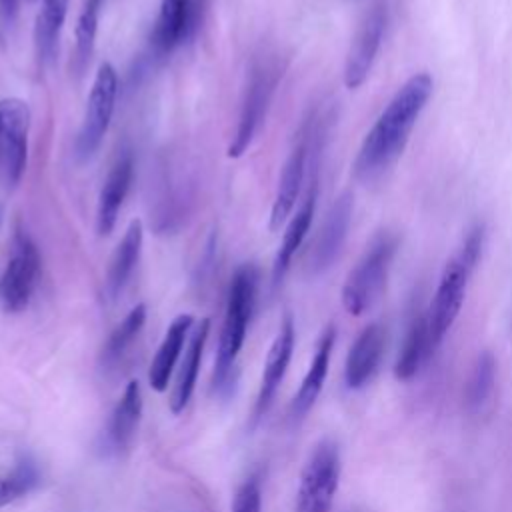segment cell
I'll use <instances>...</instances> for the list:
<instances>
[{"mask_svg": "<svg viewBox=\"0 0 512 512\" xmlns=\"http://www.w3.org/2000/svg\"><path fill=\"white\" fill-rule=\"evenodd\" d=\"M208 334H210V318H202L192 328V332L188 336V348L184 352V360L180 364V372H178L174 392H172V398H170V410L174 414L184 412V408L188 406V402L192 398Z\"/></svg>", "mask_w": 512, "mask_h": 512, "instance_id": "cell-21", "label": "cell"}, {"mask_svg": "<svg viewBox=\"0 0 512 512\" xmlns=\"http://www.w3.org/2000/svg\"><path fill=\"white\" fill-rule=\"evenodd\" d=\"M430 94L432 78L426 72L410 76L396 90L360 144L354 160V174L360 180H372L396 162Z\"/></svg>", "mask_w": 512, "mask_h": 512, "instance_id": "cell-1", "label": "cell"}, {"mask_svg": "<svg viewBox=\"0 0 512 512\" xmlns=\"http://www.w3.org/2000/svg\"><path fill=\"white\" fill-rule=\"evenodd\" d=\"M350 220H352V196L342 194L326 212L318 228V234L310 244V250L306 256V268L310 274H322L340 256L348 236Z\"/></svg>", "mask_w": 512, "mask_h": 512, "instance_id": "cell-12", "label": "cell"}, {"mask_svg": "<svg viewBox=\"0 0 512 512\" xmlns=\"http://www.w3.org/2000/svg\"><path fill=\"white\" fill-rule=\"evenodd\" d=\"M294 342H296V330H294V320L290 314H286L280 322L278 334L266 354V362H264V372H262V380H260V390L256 396V404H254V422H258L270 408L284 376L286 370L290 366L292 360V352H294Z\"/></svg>", "mask_w": 512, "mask_h": 512, "instance_id": "cell-15", "label": "cell"}, {"mask_svg": "<svg viewBox=\"0 0 512 512\" xmlns=\"http://www.w3.org/2000/svg\"><path fill=\"white\" fill-rule=\"evenodd\" d=\"M388 24V12L384 6H374L358 24L344 62V84L354 90L368 78L374 60L380 52Z\"/></svg>", "mask_w": 512, "mask_h": 512, "instance_id": "cell-11", "label": "cell"}, {"mask_svg": "<svg viewBox=\"0 0 512 512\" xmlns=\"http://www.w3.org/2000/svg\"><path fill=\"white\" fill-rule=\"evenodd\" d=\"M398 252V236L380 232L364 250L342 286V306L352 316L368 312L382 296L392 260Z\"/></svg>", "mask_w": 512, "mask_h": 512, "instance_id": "cell-5", "label": "cell"}, {"mask_svg": "<svg viewBox=\"0 0 512 512\" xmlns=\"http://www.w3.org/2000/svg\"><path fill=\"white\" fill-rule=\"evenodd\" d=\"M116 98H118L116 68L110 62H102L94 76V82L86 100L82 124L74 142V152L80 160H88L100 148L114 116Z\"/></svg>", "mask_w": 512, "mask_h": 512, "instance_id": "cell-8", "label": "cell"}, {"mask_svg": "<svg viewBox=\"0 0 512 512\" xmlns=\"http://www.w3.org/2000/svg\"><path fill=\"white\" fill-rule=\"evenodd\" d=\"M70 0H42L34 24V52L40 68H46L56 52Z\"/></svg>", "mask_w": 512, "mask_h": 512, "instance_id": "cell-23", "label": "cell"}, {"mask_svg": "<svg viewBox=\"0 0 512 512\" xmlns=\"http://www.w3.org/2000/svg\"><path fill=\"white\" fill-rule=\"evenodd\" d=\"M232 512H262V480L260 474H250L236 490Z\"/></svg>", "mask_w": 512, "mask_h": 512, "instance_id": "cell-29", "label": "cell"}, {"mask_svg": "<svg viewBox=\"0 0 512 512\" xmlns=\"http://www.w3.org/2000/svg\"><path fill=\"white\" fill-rule=\"evenodd\" d=\"M42 258L30 232L18 224L12 236L8 262L0 274V308L8 314H18L28 308L38 278Z\"/></svg>", "mask_w": 512, "mask_h": 512, "instance_id": "cell-6", "label": "cell"}, {"mask_svg": "<svg viewBox=\"0 0 512 512\" xmlns=\"http://www.w3.org/2000/svg\"><path fill=\"white\" fill-rule=\"evenodd\" d=\"M334 342H336V328L328 326L322 332V336H320V340L316 344L314 356L310 360L308 372L302 378V384H300L298 392L294 394V400H292V406H290V414H292L294 420H302L310 412L314 402L318 400V396H320V392L324 388L326 376H328Z\"/></svg>", "mask_w": 512, "mask_h": 512, "instance_id": "cell-18", "label": "cell"}, {"mask_svg": "<svg viewBox=\"0 0 512 512\" xmlns=\"http://www.w3.org/2000/svg\"><path fill=\"white\" fill-rule=\"evenodd\" d=\"M494 382H496V360L492 352L484 350L476 356V362L466 382L464 396L470 410H480L488 402V398L494 392Z\"/></svg>", "mask_w": 512, "mask_h": 512, "instance_id": "cell-27", "label": "cell"}, {"mask_svg": "<svg viewBox=\"0 0 512 512\" xmlns=\"http://www.w3.org/2000/svg\"><path fill=\"white\" fill-rule=\"evenodd\" d=\"M142 242H144V228H142V222L136 218L128 224L122 240L118 242L110 258V266L106 274V292L112 300H116L122 294L128 280L132 278V272L140 260Z\"/></svg>", "mask_w": 512, "mask_h": 512, "instance_id": "cell-22", "label": "cell"}, {"mask_svg": "<svg viewBox=\"0 0 512 512\" xmlns=\"http://www.w3.org/2000/svg\"><path fill=\"white\" fill-rule=\"evenodd\" d=\"M340 450L330 438L320 440L310 452L298 482L296 512H330L340 482Z\"/></svg>", "mask_w": 512, "mask_h": 512, "instance_id": "cell-7", "label": "cell"}, {"mask_svg": "<svg viewBox=\"0 0 512 512\" xmlns=\"http://www.w3.org/2000/svg\"><path fill=\"white\" fill-rule=\"evenodd\" d=\"M202 16L204 0H160L148 40L150 56L162 60L184 46L200 28Z\"/></svg>", "mask_w": 512, "mask_h": 512, "instance_id": "cell-10", "label": "cell"}, {"mask_svg": "<svg viewBox=\"0 0 512 512\" xmlns=\"http://www.w3.org/2000/svg\"><path fill=\"white\" fill-rule=\"evenodd\" d=\"M482 244H484V228L474 226L466 234V238L462 240V244L454 252V256L446 262V266L440 274L432 304L426 312L430 342H432L434 350L440 346L446 332L452 328L454 320L460 314L470 276H472L476 262L480 258V252H482Z\"/></svg>", "mask_w": 512, "mask_h": 512, "instance_id": "cell-3", "label": "cell"}, {"mask_svg": "<svg viewBox=\"0 0 512 512\" xmlns=\"http://www.w3.org/2000/svg\"><path fill=\"white\" fill-rule=\"evenodd\" d=\"M2 224H4V204L0 202V230H2Z\"/></svg>", "mask_w": 512, "mask_h": 512, "instance_id": "cell-31", "label": "cell"}, {"mask_svg": "<svg viewBox=\"0 0 512 512\" xmlns=\"http://www.w3.org/2000/svg\"><path fill=\"white\" fill-rule=\"evenodd\" d=\"M316 196H318L316 182H312L302 206L296 210V214L290 218V222L284 230L282 242L278 246L276 258H274V264H272V288H278L282 284L284 276L290 270V264H292L296 252L300 250V246H302V242H304V238L310 230L314 210H316Z\"/></svg>", "mask_w": 512, "mask_h": 512, "instance_id": "cell-19", "label": "cell"}, {"mask_svg": "<svg viewBox=\"0 0 512 512\" xmlns=\"http://www.w3.org/2000/svg\"><path fill=\"white\" fill-rule=\"evenodd\" d=\"M100 8H102V0H84L82 10L78 14V22L74 30V56H72V70L78 76L84 74L94 52Z\"/></svg>", "mask_w": 512, "mask_h": 512, "instance_id": "cell-26", "label": "cell"}, {"mask_svg": "<svg viewBox=\"0 0 512 512\" xmlns=\"http://www.w3.org/2000/svg\"><path fill=\"white\" fill-rule=\"evenodd\" d=\"M132 180H134V156L130 150H124L110 166L98 194L96 232L100 236H108L116 226L120 208L130 192Z\"/></svg>", "mask_w": 512, "mask_h": 512, "instance_id": "cell-16", "label": "cell"}, {"mask_svg": "<svg viewBox=\"0 0 512 512\" xmlns=\"http://www.w3.org/2000/svg\"><path fill=\"white\" fill-rule=\"evenodd\" d=\"M430 352H434V348L430 342L426 314H422V316L414 318L412 324L408 326V332L404 336L402 348H400L396 364H394V376L402 382L414 378Z\"/></svg>", "mask_w": 512, "mask_h": 512, "instance_id": "cell-24", "label": "cell"}, {"mask_svg": "<svg viewBox=\"0 0 512 512\" xmlns=\"http://www.w3.org/2000/svg\"><path fill=\"white\" fill-rule=\"evenodd\" d=\"M142 416V388L138 380H130L114 404L106 428L100 436V452L104 456H122L134 442Z\"/></svg>", "mask_w": 512, "mask_h": 512, "instance_id": "cell-14", "label": "cell"}, {"mask_svg": "<svg viewBox=\"0 0 512 512\" xmlns=\"http://www.w3.org/2000/svg\"><path fill=\"white\" fill-rule=\"evenodd\" d=\"M144 322H146V306L144 304H136L120 320V324L110 332L108 340L104 342L102 352H100V364L104 368H112V366H116L124 358L126 350L132 346V342L142 332Z\"/></svg>", "mask_w": 512, "mask_h": 512, "instance_id": "cell-25", "label": "cell"}, {"mask_svg": "<svg viewBox=\"0 0 512 512\" xmlns=\"http://www.w3.org/2000/svg\"><path fill=\"white\" fill-rule=\"evenodd\" d=\"M386 348V328L372 322L356 336L344 364V384L350 390L366 386L376 374Z\"/></svg>", "mask_w": 512, "mask_h": 512, "instance_id": "cell-17", "label": "cell"}, {"mask_svg": "<svg viewBox=\"0 0 512 512\" xmlns=\"http://www.w3.org/2000/svg\"><path fill=\"white\" fill-rule=\"evenodd\" d=\"M258 280V268L254 264L238 266L230 278L214 364V388L220 394H228L236 382V358L244 346L254 312Z\"/></svg>", "mask_w": 512, "mask_h": 512, "instance_id": "cell-2", "label": "cell"}, {"mask_svg": "<svg viewBox=\"0 0 512 512\" xmlns=\"http://www.w3.org/2000/svg\"><path fill=\"white\" fill-rule=\"evenodd\" d=\"M20 8V0H0V14L6 22H10Z\"/></svg>", "mask_w": 512, "mask_h": 512, "instance_id": "cell-30", "label": "cell"}, {"mask_svg": "<svg viewBox=\"0 0 512 512\" xmlns=\"http://www.w3.org/2000/svg\"><path fill=\"white\" fill-rule=\"evenodd\" d=\"M192 328H194L192 314H180L170 322V326L162 338V344L158 346V352L148 370V382L156 392L166 390L170 374L180 358V352H182L184 342L190 336Z\"/></svg>", "mask_w": 512, "mask_h": 512, "instance_id": "cell-20", "label": "cell"}, {"mask_svg": "<svg viewBox=\"0 0 512 512\" xmlns=\"http://www.w3.org/2000/svg\"><path fill=\"white\" fill-rule=\"evenodd\" d=\"M32 112L22 98L0 100V184L14 188L28 162V136Z\"/></svg>", "mask_w": 512, "mask_h": 512, "instance_id": "cell-9", "label": "cell"}, {"mask_svg": "<svg viewBox=\"0 0 512 512\" xmlns=\"http://www.w3.org/2000/svg\"><path fill=\"white\" fill-rule=\"evenodd\" d=\"M282 74L284 62L276 52H262L254 56L240 100L236 130L228 146L230 158H238L250 148L268 114Z\"/></svg>", "mask_w": 512, "mask_h": 512, "instance_id": "cell-4", "label": "cell"}, {"mask_svg": "<svg viewBox=\"0 0 512 512\" xmlns=\"http://www.w3.org/2000/svg\"><path fill=\"white\" fill-rule=\"evenodd\" d=\"M310 140H312V126L306 124L298 136V142L290 150L280 178H278V188L274 194V202L270 208V230H278L288 216L292 214L296 200L302 190L304 174H306V160H308V150H310Z\"/></svg>", "mask_w": 512, "mask_h": 512, "instance_id": "cell-13", "label": "cell"}, {"mask_svg": "<svg viewBox=\"0 0 512 512\" xmlns=\"http://www.w3.org/2000/svg\"><path fill=\"white\" fill-rule=\"evenodd\" d=\"M38 484V468L32 460L24 458L16 468L0 478V506L14 502L20 496H26Z\"/></svg>", "mask_w": 512, "mask_h": 512, "instance_id": "cell-28", "label": "cell"}]
</instances>
